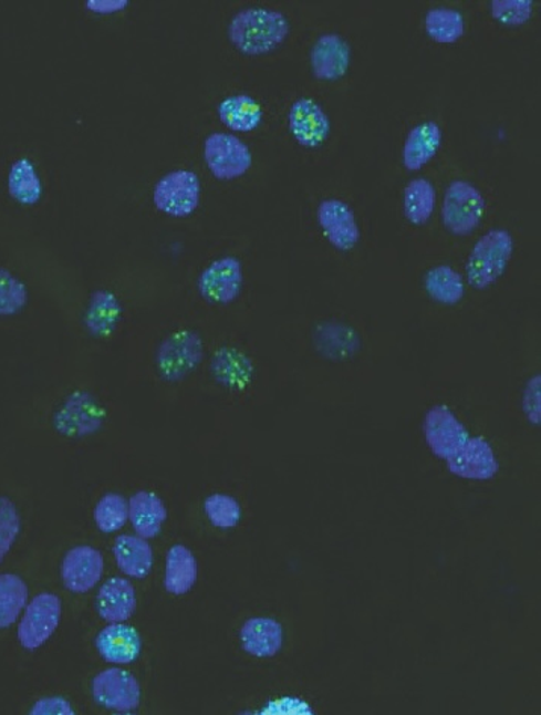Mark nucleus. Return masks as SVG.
<instances>
[{"label": "nucleus", "mask_w": 541, "mask_h": 715, "mask_svg": "<svg viewBox=\"0 0 541 715\" xmlns=\"http://www.w3.org/2000/svg\"><path fill=\"white\" fill-rule=\"evenodd\" d=\"M291 29V22L282 11L246 7L231 18L227 37L243 56H266L287 43Z\"/></svg>", "instance_id": "obj_1"}, {"label": "nucleus", "mask_w": 541, "mask_h": 715, "mask_svg": "<svg viewBox=\"0 0 541 715\" xmlns=\"http://www.w3.org/2000/svg\"><path fill=\"white\" fill-rule=\"evenodd\" d=\"M514 255V238L510 230L497 227L477 239L466 262V284L487 291L506 276Z\"/></svg>", "instance_id": "obj_2"}, {"label": "nucleus", "mask_w": 541, "mask_h": 715, "mask_svg": "<svg viewBox=\"0 0 541 715\" xmlns=\"http://www.w3.org/2000/svg\"><path fill=\"white\" fill-rule=\"evenodd\" d=\"M487 201L472 182L452 180L441 200V222L452 237L466 238L474 235L485 221Z\"/></svg>", "instance_id": "obj_3"}, {"label": "nucleus", "mask_w": 541, "mask_h": 715, "mask_svg": "<svg viewBox=\"0 0 541 715\" xmlns=\"http://www.w3.org/2000/svg\"><path fill=\"white\" fill-rule=\"evenodd\" d=\"M205 357V341L193 329H179L160 342L156 370L165 382L176 383L196 371Z\"/></svg>", "instance_id": "obj_4"}, {"label": "nucleus", "mask_w": 541, "mask_h": 715, "mask_svg": "<svg viewBox=\"0 0 541 715\" xmlns=\"http://www.w3.org/2000/svg\"><path fill=\"white\" fill-rule=\"evenodd\" d=\"M201 201V184L191 169H175L160 177L153 188V205L171 218H188Z\"/></svg>", "instance_id": "obj_5"}, {"label": "nucleus", "mask_w": 541, "mask_h": 715, "mask_svg": "<svg viewBox=\"0 0 541 715\" xmlns=\"http://www.w3.org/2000/svg\"><path fill=\"white\" fill-rule=\"evenodd\" d=\"M204 158L210 175L221 182L241 179L253 165L250 147L227 132H214L205 139Z\"/></svg>", "instance_id": "obj_6"}, {"label": "nucleus", "mask_w": 541, "mask_h": 715, "mask_svg": "<svg viewBox=\"0 0 541 715\" xmlns=\"http://www.w3.org/2000/svg\"><path fill=\"white\" fill-rule=\"evenodd\" d=\"M201 299L215 305H229L241 297L243 267L237 256L214 259L198 276Z\"/></svg>", "instance_id": "obj_7"}, {"label": "nucleus", "mask_w": 541, "mask_h": 715, "mask_svg": "<svg viewBox=\"0 0 541 715\" xmlns=\"http://www.w3.org/2000/svg\"><path fill=\"white\" fill-rule=\"evenodd\" d=\"M60 598L53 593H41L28 603L18 628L19 642L27 651H37L56 631L61 622Z\"/></svg>", "instance_id": "obj_8"}, {"label": "nucleus", "mask_w": 541, "mask_h": 715, "mask_svg": "<svg viewBox=\"0 0 541 715\" xmlns=\"http://www.w3.org/2000/svg\"><path fill=\"white\" fill-rule=\"evenodd\" d=\"M316 221L330 246L350 253L361 243L362 231L353 208L339 198H325L316 209Z\"/></svg>", "instance_id": "obj_9"}, {"label": "nucleus", "mask_w": 541, "mask_h": 715, "mask_svg": "<svg viewBox=\"0 0 541 715\" xmlns=\"http://www.w3.org/2000/svg\"><path fill=\"white\" fill-rule=\"evenodd\" d=\"M288 129L299 146L315 151L327 143L332 122L315 99L301 97L289 110Z\"/></svg>", "instance_id": "obj_10"}, {"label": "nucleus", "mask_w": 541, "mask_h": 715, "mask_svg": "<svg viewBox=\"0 0 541 715\" xmlns=\"http://www.w3.org/2000/svg\"><path fill=\"white\" fill-rule=\"evenodd\" d=\"M424 436L431 453L440 460H448L466 444L470 434L451 408L439 404L425 415Z\"/></svg>", "instance_id": "obj_11"}, {"label": "nucleus", "mask_w": 541, "mask_h": 715, "mask_svg": "<svg viewBox=\"0 0 541 715\" xmlns=\"http://www.w3.org/2000/svg\"><path fill=\"white\" fill-rule=\"evenodd\" d=\"M311 72L320 82H339L344 80L353 62V51L348 41L336 32L318 37L311 49Z\"/></svg>", "instance_id": "obj_12"}, {"label": "nucleus", "mask_w": 541, "mask_h": 715, "mask_svg": "<svg viewBox=\"0 0 541 715\" xmlns=\"http://www.w3.org/2000/svg\"><path fill=\"white\" fill-rule=\"evenodd\" d=\"M93 697L98 705L115 713H132L142 702V688L132 673L107 669L93 681Z\"/></svg>", "instance_id": "obj_13"}, {"label": "nucleus", "mask_w": 541, "mask_h": 715, "mask_svg": "<svg viewBox=\"0 0 541 715\" xmlns=\"http://www.w3.org/2000/svg\"><path fill=\"white\" fill-rule=\"evenodd\" d=\"M445 462L449 473L469 481H489L499 473L497 453L481 436H469L466 444Z\"/></svg>", "instance_id": "obj_14"}, {"label": "nucleus", "mask_w": 541, "mask_h": 715, "mask_svg": "<svg viewBox=\"0 0 541 715\" xmlns=\"http://www.w3.org/2000/svg\"><path fill=\"white\" fill-rule=\"evenodd\" d=\"M103 419L105 412L101 404L85 392H76L56 412L55 427L64 436H89L102 427Z\"/></svg>", "instance_id": "obj_15"}, {"label": "nucleus", "mask_w": 541, "mask_h": 715, "mask_svg": "<svg viewBox=\"0 0 541 715\" xmlns=\"http://www.w3.org/2000/svg\"><path fill=\"white\" fill-rule=\"evenodd\" d=\"M103 557L97 549L76 547L65 553L61 577L65 589L73 593L90 592L103 574Z\"/></svg>", "instance_id": "obj_16"}, {"label": "nucleus", "mask_w": 541, "mask_h": 715, "mask_svg": "<svg viewBox=\"0 0 541 715\" xmlns=\"http://www.w3.org/2000/svg\"><path fill=\"white\" fill-rule=\"evenodd\" d=\"M122 320L123 303L117 293L111 289H97L91 293L84 313V325L91 336H113Z\"/></svg>", "instance_id": "obj_17"}, {"label": "nucleus", "mask_w": 541, "mask_h": 715, "mask_svg": "<svg viewBox=\"0 0 541 715\" xmlns=\"http://www.w3.org/2000/svg\"><path fill=\"white\" fill-rule=\"evenodd\" d=\"M444 132L433 120L416 124L407 134L403 147V165L407 172L417 173L436 158L441 147Z\"/></svg>", "instance_id": "obj_18"}, {"label": "nucleus", "mask_w": 541, "mask_h": 715, "mask_svg": "<svg viewBox=\"0 0 541 715\" xmlns=\"http://www.w3.org/2000/svg\"><path fill=\"white\" fill-rule=\"evenodd\" d=\"M96 607L107 623L127 622L136 610L134 586L125 578H111L98 590Z\"/></svg>", "instance_id": "obj_19"}, {"label": "nucleus", "mask_w": 541, "mask_h": 715, "mask_svg": "<svg viewBox=\"0 0 541 715\" xmlns=\"http://www.w3.org/2000/svg\"><path fill=\"white\" fill-rule=\"evenodd\" d=\"M241 644L256 659H272L282 651L283 628L270 618L247 620L241 630Z\"/></svg>", "instance_id": "obj_20"}, {"label": "nucleus", "mask_w": 541, "mask_h": 715, "mask_svg": "<svg viewBox=\"0 0 541 715\" xmlns=\"http://www.w3.org/2000/svg\"><path fill=\"white\" fill-rule=\"evenodd\" d=\"M98 654L113 664H131L142 654V639L134 628L113 623L97 635Z\"/></svg>", "instance_id": "obj_21"}, {"label": "nucleus", "mask_w": 541, "mask_h": 715, "mask_svg": "<svg viewBox=\"0 0 541 715\" xmlns=\"http://www.w3.org/2000/svg\"><path fill=\"white\" fill-rule=\"evenodd\" d=\"M167 518V507L155 491L139 490L129 499V520L143 539L158 536Z\"/></svg>", "instance_id": "obj_22"}, {"label": "nucleus", "mask_w": 541, "mask_h": 715, "mask_svg": "<svg viewBox=\"0 0 541 715\" xmlns=\"http://www.w3.org/2000/svg\"><path fill=\"white\" fill-rule=\"evenodd\" d=\"M218 118L227 129L250 134L263 123V107L249 94H231L217 107Z\"/></svg>", "instance_id": "obj_23"}, {"label": "nucleus", "mask_w": 541, "mask_h": 715, "mask_svg": "<svg viewBox=\"0 0 541 715\" xmlns=\"http://www.w3.org/2000/svg\"><path fill=\"white\" fill-rule=\"evenodd\" d=\"M210 370L218 383L230 388L246 387L254 374V365L249 355L237 346L229 345L215 351Z\"/></svg>", "instance_id": "obj_24"}, {"label": "nucleus", "mask_w": 541, "mask_h": 715, "mask_svg": "<svg viewBox=\"0 0 541 715\" xmlns=\"http://www.w3.org/2000/svg\"><path fill=\"white\" fill-rule=\"evenodd\" d=\"M424 289L435 303L452 308L465 299L466 280L456 268L439 263L425 272Z\"/></svg>", "instance_id": "obj_25"}, {"label": "nucleus", "mask_w": 541, "mask_h": 715, "mask_svg": "<svg viewBox=\"0 0 541 715\" xmlns=\"http://www.w3.org/2000/svg\"><path fill=\"white\" fill-rule=\"evenodd\" d=\"M404 217L413 227L427 226L436 213V186L427 177H415L404 188Z\"/></svg>", "instance_id": "obj_26"}, {"label": "nucleus", "mask_w": 541, "mask_h": 715, "mask_svg": "<svg viewBox=\"0 0 541 715\" xmlns=\"http://www.w3.org/2000/svg\"><path fill=\"white\" fill-rule=\"evenodd\" d=\"M198 577L194 553L184 545H175L167 553L165 563V589L175 597L191 592Z\"/></svg>", "instance_id": "obj_27"}, {"label": "nucleus", "mask_w": 541, "mask_h": 715, "mask_svg": "<svg viewBox=\"0 0 541 715\" xmlns=\"http://www.w3.org/2000/svg\"><path fill=\"white\" fill-rule=\"evenodd\" d=\"M114 556L117 566L127 577L146 578L153 568V551L143 537L119 536L114 543Z\"/></svg>", "instance_id": "obj_28"}, {"label": "nucleus", "mask_w": 541, "mask_h": 715, "mask_svg": "<svg viewBox=\"0 0 541 715\" xmlns=\"http://www.w3.org/2000/svg\"><path fill=\"white\" fill-rule=\"evenodd\" d=\"M424 28L425 34L436 44L451 45L465 37L466 20L456 8L436 7L425 14Z\"/></svg>", "instance_id": "obj_29"}, {"label": "nucleus", "mask_w": 541, "mask_h": 715, "mask_svg": "<svg viewBox=\"0 0 541 715\" xmlns=\"http://www.w3.org/2000/svg\"><path fill=\"white\" fill-rule=\"evenodd\" d=\"M8 191L20 205L34 206L43 197V184L31 159L15 160L8 175Z\"/></svg>", "instance_id": "obj_30"}, {"label": "nucleus", "mask_w": 541, "mask_h": 715, "mask_svg": "<svg viewBox=\"0 0 541 715\" xmlns=\"http://www.w3.org/2000/svg\"><path fill=\"white\" fill-rule=\"evenodd\" d=\"M28 586L18 574H0V630L20 618L28 603Z\"/></svg>", "instance_id": "obj_31"}, {"label": "nucleus", "mask_w": 541, "mask_h": 715, "mask_svg": "<svg viewBox=\"0 0 541 715\" xmlns=\"http://www.w3.org/2000/svg\"><path fill=\"white\" fill-rule=\"evenodd\" d=\"M129 520V501L119 494H106L94 508V522L98 530L111 535L122 530Z\"/></svg>", "instance_id": "obj_32"}, {"label": "nucleus", "mask_w": 541, "mask_h": 715, "mask_svg": "<svg viewBox=\"0 0 541 715\" xmlns=\"http://www.w3.org/2000/svg\"><path fill=\"white\" fill-rule=\"evenodd\" d=\"M206 518L220 530L237 528L242 519V508L233 496L214 494L205 499Z\"/></svg>", "instance_id": "obj_33"}, {"label": "nucleus", "mask_w": 541, "mask_h": 715, "mask_svg": "<svg viewBox=\"0 0 541 715\" xmlns=\"http://www.w3.org/2000/svg\"><path fill=\"white\" fill-rule=\"evenodd\" d=\"M490 14L495 22L502 27H524L534 15V2L532 0H491Z\"/></svg>", "instance_id": "obj_34"}, {"label": "nucleus", "mask_w": 541, "mask_h": 715, "mask_svg": "<svg viewBox=\"0 0 541 715\" xmlns=\"http://www.w3.org/2000/svg\"><path fill=\"white\" fill-rule=\"evenodd\" d=\"M27 303V284L11 271L0 270V317L15 315Z\"/></svg>", "instance_id": "obj_35"}, {"label": "nucleus", "mask_w": 541, "mask_h": 715, "mask_svg": "<svg viewBox=\"0 0 541 715\" xmlns=\"http://www.w3.org/2000/svg\"><path fill=\"white\" fill-rule=\"evenodd\" d=\"M22 530V518L15 504L0 496V563L6 560Z\"/></svg>", "instance_id": "obj_36"}, {"label": "nucleus", "mask_w": 541, "mask_h": 715, "mask_svg": "<svg viewBox=\"0 0 541 715\" xmlns=\"http://www.w3.org/2000/svg\"><path fill=\"white\" fill-rule=\"evenodd\" d=\"M522 411L532 425L541 424V375H532L522 392Z\"/></svg>", "instance_id": "obj_37"}, {"label": "nucleus", "mask_w": 541, "mask_h": 715, "mask_svg": "<svg viewBox=\"0 0 541 715\" xmlns=\"http://www.w3.org/2000/svg\"><path fill=\"white\" fill-rule=\"evenodd\" d=\"M31 714L37 715H72L74 714L73 706L69 704L63 697H43L32 705Z\"/></svg>", "instance_id": "obj_38"}, {"label": "nucleus", "mask_w": 541, "mask_h": 715, "mask_svg": "<svg viewBox=\"0 0 541 715\" xmlns=\"http://www.w3.org/2000/svg\"><path fill=\"white\" fill-rule=\"evenodd\" d=\"M86 10L98 15L117 14L129 7L127 0H89L85 3Z\"/></svg>", "instance_id": "obj_39"}]
</instances>
